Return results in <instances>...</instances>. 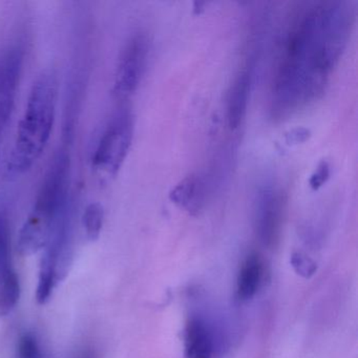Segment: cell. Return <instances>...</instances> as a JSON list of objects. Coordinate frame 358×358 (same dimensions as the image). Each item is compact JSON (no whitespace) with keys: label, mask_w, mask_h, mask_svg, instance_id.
<instances>
[{"label":"cell","mask_w":358,"mask_h":358,"mask_svg":"<svg viewBox=\"0 0 358 358\" xmlns=\"http://www.w3.org/2000/svg\"><path fill=\"white\" fill-rule=\"evenodd\" d=\"M351 6L320 3L296 16L286 33L271 91V113L288 117L320 97L353 24Z\"/></svg>","instance_id":"6da1fadb"},{"label":"cell","mask_w":358,"mask_h":358,"mask_svg":"<svg viewBox=\"0 0 358 358\" xmlns=\"http://www.w3.org/2000/svg\"><path fill=\"white\" fill-rule=\"evenodd\" d=\"M57 73L48 69L33 83L15 142L7 162V173L13 177L32 169L45 152L55 124L58 100Z\"/></svg>","instance_id":"7a4b0ae2"},{"label":"cell","mask_w":358,"mask_h":358,"mask_svg":"<svg viewBox=\"0 0 358 358\" xmlns=\"http://www.w3.org/2000/svg\"><path fill=\"white\" fill-rule=\"evenodd\" d=\"M70 173V155L62 148L54 155L30 215L18 234L16 248L22 257H30L47 247L56 222L71 207Z\"/></svg>","instance_id":"3957f363"},{"label":"cell","mask_w":358,"mask_h":358,"mask_svg":"<svg viewBox=\"0 0 358 358\" xmlns=\"http://www.w3.org/2000/svg\"><path fill=\"white\" fill-rule=\"evenodd\" d=\"M135 121L131 108L122 106L108 121L92 156L93 169L114 177L120 171L133 142Z\"/></svg>","instance_id":"277c9868"},{"label":"cell","mask_w":358,"mask_h":358,"mask_svg":"<svg viewBox=\"0 0 358 358\" xmlns=\"http://www.w3.org/2000/svg\"><path fill=\"white\" fill-rule=\"evenodd\" d=\"M150 39L144 33L137 32L125 43L115 71L113 92L125 99L137 91L148 66Z\"/></svg>","instance_id":"5b68a950"},{"label":"cell","mask_w":358,"mask_h":358,"mask_svg":"<svg viewBox=\"0 0 358 358\" xmlns=\"http://www.w3.org/2000/svg\"><path fill=\"white\" fill-rule=\"evenodd\" d=\"M284 192L273 184L259 189L255 202V229L265 246H275L282 232L285 213Z\"/></svg>","instance_id":"8992f818"},{"label":"cell","mask_w":358,"mask_h":358,"mask_svg":"<svg viewBox=\"0 0 358 358\" xmlns=\"http://www.w3.org/2000/svg\"><path fill=\"white\" fill-rule=\"evenodd\" d=\"M24 64V50L11 45L0 55V146L13 114Z\"/></svg>","instance_id":"52a82bcc"},{"label":"cell","mask_w":358,"mask_h":358,"mask_svg":"<svg viewBox=\"0 0 358 358\" xmlns=\"http://www.w3.org/2000/svg\"><path fill=\"white\" fill-rule=\"evenodd\" d=\"M208 190L209 185L205 176L190 173L173 187L169 192V199L186 213L196 215L206 205Z\"/></svg>","instance_id":"ba28073f"},{"label":"cell","mask_w":358,"mask_h":358,"mask_svg":"<svg viewBox=\"0 0 358 358\" xmlns=\"http://www.w3.org/2000/svg\"><path fill=\"white\" fill-rule=\"evenodd\" d=\"M252 85V70L250 66L242 69L236 75L227 95L226 118L230 129H236L244 120L248 108Z\"/></svg>","instance_id":"9c48e42d"},{"label":"cell","mask_w":358,"mask_h":358,"mask_svg":"<svg viewBox=\"0 0 358 358\" xmlns=\"http://www.w3.org/2000/svg\"><path fill=\"white\" fill-rule=\"evenodd\" d=\"M215 352L213 332L204 320L192 316L184 330L185 358H213Z\"/></svg>","instance_id":"30bf717a"},{"label":"cell","mask_w":358,"mask_h":358,"mask_svg":"<svg viewBox=\"0 0 358 358\" xmlns=\"http://www.w3.org/2000/svg\"><path fill=\"white\" fill-rule=\"evenodd\" d=\"M265 265L257 253H250L241 265L236 278V297L241 301L252 299L263 284Z\"/></svg>","instance_id":"8fae6325"},{"label":"cell","mask_w":358,"mask_h":358,"mask_svg":"<svg viewBox=\"0 0 358 358\" xmlns=\"http://www.w3.org/2000/svg\"><path fill=\"white\" fill-rule=\"evenodd\" d=\"M59 282L55 255L51 250L45 248L41 259V266H39L38 285H37L36 291L37 303L39 305H45L51 297L54 288Z\"/></svg>","instance_id":"7c38bea8"},{"label":"cell","mask_w":358,"mask_h":358,"mask_svg":"<svg viewBox=\"0 0 358 358\" xmlns=\"http://www.w3.org/2000/svg\"><path fill=\"white\" fill-rule=\"evenodd\" d=\"M11 259V228L5 207L0 206V280L13 271Z\"/></svg>","instance_id":"4fadbf2b"},{"label":"cell","mask_w":358,"mask_h":358,"mask_svg":"<svg viewBox=\"0 0 358 358\" xmlns=\"http://www.w3.org/2000/svg\"><path fill=\"white\" fill-rule=\"evenodd\" d=\"M20 278L11 271L0 280V316H7L13 311L20 299Z\"/></svg>","instance_id":"5bb4252c"},{"label":"cell","mask_w":358,"mask_h":358,"mask_svg":"<svg viewBox=\"0 0 358 358\" xmlns=\"http://www.w3.org/2000/svg\"><path fill=\"white\" fill-rule=\"evenodd\" d=\"M104 222V208L99 202H92L85 207L83 224L87 238L95 242L100 238Z\"/></svg>","instance_id":"9a60e30c"},{"label":"cell","mask_w":358,"mask_h":358,"mask_svg":"<svg viewBox=\"0 0 358 358\" xmlns=\"http://www.w3.org/2000/svg\"><path fill=\"white\" fill-rule=\"evenodd\" d=\"M17 358H45L38 339L33 333L26 332L17 343Z\"/></svg>","instance_id":"2e32d148"},{"label":"cell","mask_w":358,"mask_h":358,"mask_svg":"<svg viewBox=\"0 0 358 358\" xmlns=\"http://www.w3.org/2000/svg\"><path fill=\"white\" fill-rule=\"evenodd\" d=\"M291 266L299 275L303 278H310L316 273L317 265L315 262L303 252L292 253L290 257Z\"/></svg>","instance_id":"e0dca14e"},{"label":"cell","mask_w":358,"mask_h":358,"mask_svg":"<svg viewBox=\"0 0 358 358\" xmlns=\"http://www.w3.org/2000/svg\"><path fill=\"white\" fill-rule=\"evenodd\" d=\"M331 169L330 164L327 161H322L316 167L315 171L311 175L309 180L310 187L316 190L322 187L329 178H330Z\"/></svg>","instance_id":"ac0fdd59"},{"label":"cell","mask_w":358,"mask_h":358,"mask_svg":"<svg viewBox=\"0 0 358 358\" xmlns=\"http://www.w3.org/2000/svg\"><path fill=\"white\" fill-rule=\"evenodd\" d=\"M93 352L91 350H83V351L79 352L78 355L76 356V358H94Z\"/></svg>","instance_id":"d6986e66"}]
</instances>
